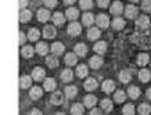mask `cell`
Masks as SVG:
<instances>
[{
  "label": "cell",
  "instance_id": "obj_1",
  "mask_svg": "<svg viewBox=\"0 0 151 115\" xmlns=\"http://www.w3.org/2000/svg\"><path fill=\"white\" fill-rule=\"evenodd\" d=\"M96 22L100 28H107L110 25V19H108V17H107L105 14H99L96 18Z\"/></svg>",
  "mask_w": 151,
  "mask_h": 115
},
{
  "label": "cell",
  "instance_id": "obj_2",
  "mask_svg": "<svg viewBox=\"0 0 151 115\" xmlns=\"http://www.w3.org/2000/svg\"><path fill=\"white\" fill-rule=\"evenodd\" d=\"M81 31H82V28H81V25L78 22H72L68 27V33L71 36H78L79 33H81Z\"/></svg>",
  "mask_w": 151,
  "mask_h": 115
},
{
  "label": "cell",
  "instance_id": "obj_3",
  "mask_svg": "<svg viewBox=\"0 0 151 115\" xmlns=\"http://www.w3.org/2000/svg\"><path fill=\"white\" fill-rule=\"evenodd\" d=\"M50 101L53 103V104H55V106L63 104V103H64V94L61 92H57V93H54V94H51Z\"/></svg>",
  "mask_w": 151,
  "mask_h": 115
},
{
  "label": "cell",
  "instance_id": "obj_4",
  "mask_svg": "<svg viewBox=\"0 0 151 115\" xmlns=\"http://www.w3.org/2000/svg\"><path fill=\"white\" fill-rule=\"evenodd\" d=\"M32 76H33V79H35V80H42V79H45V69L40 68V67L33 68Z\"/></svg>",
  "mask_w": 151,
  "mask_h": 115
},
{
  "label": "cell",
  "instance_id": "obj_5",
  "mask_svg": "<svg viewBox=\"0 0 151 115\" xmlns=\"http://www.w3.org/2000/svg\"><path fill=\"white\" fill-rule=\"evenodd\" d=\"M43 35H45L46 39H53V37L55 36V28L51 27V25L45 27V29H43Z\"/></svg>",
  "mask_w": 151,
  "mask_h": 115
},
{
  "label": "cell",
  "instance_id": "obj_6",
  "mask_svg": "<svg viewBox=\"0 0 151 115\" xmlns=\"http://www.w3.org/2000/svg\"><path fill=\"white\" fill-rule=\"evenodd\" d=\"M114 89H115V83L112 82V80H104L103 82V92L105 93H111V92H114Z\"/></svg>",
  "mask_w": 151,
  "mask_h": 115
},
{
  "label": "cell",
  "instance_id": "obj_7",
  "mask_svg": "<svg viewBox=\"0 0 151 115\" xmlns=\"http://www.w3.org/2000/svg\"><path fill=\"white\" fill-rule=\"evenodd\" d=\"M75 53H76L78 55H81V57L86 55V53H87V46L85 45V43H78V45L75 46Z\"/></svg>",
  "mask_w": 151,
  "mask_h": 115
},
{
  "label": "cell",
  "instance_id": "obj_8",
  "mask_svg": "<svg viewBox=\"0 0 151 115\" xmlns=\"http://www.w3.org/2000/svg\"><path fill=\"white\" fill-rule=\"evenodd\" d=\"M89 64H90V67L92 68H100L101 64H103V60H101V57H99V55H94V57H92L90 60H89Z\"/></svg>",
  "mask_w": 151,
  "mask_h": 115
},
{
  "label": "cell",
  "instance_id": "obj_9",
  "mask_svg": "<svg viewBox=\"0 0 151 115\" xmlns=\"http://www.w3.org/2000/svg\"><path fill=\"white\" fill-rule=\"evenodd\" d=\"M148 24H150V19H148V17H146V15H140L137 18V21H136V25H137L139 28H147Z\"/></svg>",
  "mask_w": 151,
  "mask_h": 115
},
{
  "label": "cell",
  "instance_id": "obj_10",
  "mask_svg": "<svg viewBox=\"0 0 151 115\" xmlns=\"http://www.w3.org/2000/svg\"><path fill=\"white\" fill-rule=\"evenodd\" d=\"M99 36H100L99 28H90V29L87 31V37H89L90 40H96V39H99Z\"/></svg>",
  "mask_w": 151,
  "mask_h": 115
},
{
  "label": "cell",
  "instance_id": "obj_11",
  "mask_svg": "<svg viewBox=\"0 0 151 115\" xmlns=\"http://www.w3.org/2000/svg\"><path fill=\"white\" fill-rule=\"evenodd\" d=\"M122 10H124V6L121 1H115L114 4L111 6V13L114 14V15H118V14L122 13Z\"/></svg>",
  "mask_w": 151,
  "mask_h": 115
},
{
  "label": "cell",
  "instance_id": "obj_12",
  "mask_svg": "<svg viewBox=\"0 0 151 115\" xmlns=\"http://www.w3.org/2000/svg\"><path fill=\"white\" fill-rule=\"evenodd\" d=\"M51 51L54 53V55H60V54H63L64 53V45L63 43H54L53 46H51Z\"/></svg>",
  "mask_w": 151,
  "mask_h": 115
},
{
  "label": "cell",
  "instance_id": "obj_13",
  "mask_svg": "<svg viewBox=\"0 0 151 115\" xmlns=\"http://www.w3.org/2000/svg\"><path fill=\"white\" fill-rule=\"evenodd\" d=\"M39 36H40V32L37 31L36 28H31V29H29V32H28V39H29V40L35 42L39 39Z\"/></svg>",
  "mask_w": 151,
  "mask_h": 115
},
{
  "label": "cell",
  "instance_id": "obj_14",
  "mask_svg": "<svg viewBox=\"0 0 151 115\" xmlns=\"http://www.w3.org/2000/svg\"><path fill=\"white\" fill-rule=\"evenodd\" d=\"M49 17H50L49 10L42 9V10H39V11H37V18H39V21H42V22H46L47 19H49Z\"/></svg>",
  "mask_w": 151,
  "mask_h": 115
},
{
  "label": "cell",
  "instance_id": "obj_15",
  "mask_svg": "<svg viewBox=\"0 0 151 115\" xmlns=\"http://www.w3.org/2000/svg\"><path fill=\"white\" fill-rule=\"evenodd\" d=\"M31 18H32V13L29 10H22L21 14H19V21L21 22H28Z\"/></svg>",
  "mask_w": 151,
  "mask_h": 115
},
{
  "label": "cell",
  "instance_id": "obj_16",
  "mask_svg": "<svg viewBox=\"0 0 151 115\" xmlns=\"http://www.w3.org/2000/svg\"><path fill=\"white\" fill-rule=\"evenodd\" d=\"M96 103H97V98L94 96H92V94L85 97V106L89 107V108H93V107L96 106Z\"/></svg>",
  "mask_w": 151,
  "mask_h": 115
},
{
  "label": "cell",
  "instance_id": "obj_17",
  "mask_svg": "<svg viewBox=\"0 0 151 115\" xmlns=\"http://www.w3.org/2000/svg\"><path fill=\"white\" fill-rule=\"evenodd\" d=\"M31 76H28V75H24V76H21V79H19V86L22 89H27L31 86Z\"/></svg>",
  "mask_w": 151,
  "mask_h": 115
},
{
  "label": "cell",
  "instance_id": "obj_18",
  "mask_svg": "<svg viewBox=\"0 0 151 115\" xmlns=\"http://www.w3.org/2000/svg\"><path fill=\"white\" fill-rule=\"evenodd\" d=\"M43 86H45V89H46V90L51 92V90H54V89H55L57 83H55V80L53 78H49V79H46V80H45V85H43Z\"/></svg>",
  "mask_w": 151,
  "mask_h": 115
},
{
  "label": "cell",
  "instance_id": "obj_19",
  "mask_svg": "<svg viewBox=\"0 0 151 115\" xmlns=\"http://www.w3.org/2000/svg\"><path fill=\"white\" fill-rule=\"evenodd\" d=\"M65 17L67 18H69V19H76L79 17V11L76 9H68L67 10V13H65Z\"/></svg>",
  "mask_w": 151,
  "mask_h": 115
},
{
  "label": "cell",
  "instance_id": "obj_20",
  "mask_svg": "<svg viewBox=\"0 0 151 115\" xmlns=\"http://www.w3.org/2000/svg\"><path fill=\"white\" fill-rule=\"evenodd\" d=\"M31 98H33V100H37V98H40L42 97V89L39 88V86H35V88L31 89Z\"/></svg>",
  "mask_w": 151,
  "mask_h": 115
},
{
  "label": "cell",
  "instance_id": "obj_21",
  "mask_svg": "<svg viewBox=\"0 0 151 115\" xmlns=\"http://www.w3.org/2000/svg\"><path fill=\"white\" fill-rule=\"evenodd\" d=\"M96 88H97V80L96 79L89 78L86 82H85V89H86V90H94Z\"/></svg>",
  "mask_w": 151,
  "mask_h": 115
},
{
  "label": "cell",
  "instance_id": "obj_22",
  "mask_svg": "<svg viewBox=\"0 0 151 115\" xmlns=\"http://www.w3.org/2000/svg\"><path fill=\"white\" fill-rule=\"evenodd\" d=\"M46 64L50 67V68H55L58 65V60H57V55H49L46 58Z\"/></svg>",
  "mask_w": 151,
  "mask_h": 115
},
{
  "label": "cell",
  "instance_id": "obj_23",
  "mask_svg": "<svg viewBox=\"0 0 151 115\" xmlns=\"http://www.w3.org/2000/svg\"><path fill=\"white\" fill-rule=\"evenodd\" d=\"M126 17L128 18H133V17H136L137 15V9L134 7V6H126Z\"/></svg>",
  "mask_w": 151,
  "mask_h": 115
},
{
  "label": "cell",
  "instance_id": "obj_24",
  "mask_svg": "<svg viewBox=\"0 0 151 115\" xmlns=\"http://www.w3.org/2000/svg\"><path fill=\"white\" fill-rule=\"evenodd\" d=\"M94 50H96L97 53H100V54L105 53V50H107V43H105V42H97L96 45H94Z\"/></svg>",
  "mask_w": 151,
  "mask_h": 115
},
{
  "label": "cell",
  "instance_id": "obj_25",
  "mask_svg": "<svg viewBox=\"0 0 151 115\" xmlns=\"http://www.w3.org/2000/svg\"><path fill=\"white\" fill-rule=\"evenodd\" d=\"M119 79H121V82L129 83L130 82V79H132V75H130L129 71H122V72L119 74Z\"/></svg>",
  "mask_w": 151,
  "mask_h": 115
},
{
  "label": "cell",
  "instance_id": "obj_26",
  "mask_svg": "<svg viewBox=\"0 0 151 115\" xmlns=\"http://www.w3.org/2000/svg\"><path fill=\"white\" fill-rule=\"evenodd\" d=\"M139 78H140L142 82H148L151 79V74L147 71V69H142V71L139 72Z\"/></svg>",
  "mask_w": 151,
  "mask_h": 115
},
{
  "label": "cell",
  "instance_id": "obj_27",
  "mask_svg": "<svg viewBox=\"0 0 151 115\" xmlns=\"http://www.w3.org/2000/svg\"><path fill=\"white\" fill-rule=\"evenodd\" d=\"M76 92H78V89L75 88V86H67L65 88V94L68 98H73V97L76 96Z\"/></svg>",
  "mask_w": 151,
  "mask_h": 115
},
{
  "label": "cell",
  "instance_id": "obj_28",
  "mask_svg": "<svg viewBox=\"0 0 151 115\" xmlns=\"http://www.w3.org/2000/svg\"><path fill=\"white\" fill-rule=\"evenodd\" d=\"M150 112H151V107L148 106V104H146V103L140 104V107H139V114L140 115H148Z\"/></svg>",
  "mask_w": 151,
  "mask_h": 115
},
{
  "label": "cell",
  "instance_id": "obj_29",
  "mask_svg": "<svg viewBox=\"0 0 151 115\" xmlns=\"http://www.w3.org/2000/svg\"><path fill=\"white\" fill-rule=\"evenodd\" d=\"M21 53H22L24 57H27V58H31V57L33 55V53H35V50H33V47H31V46H25V47H22Z\"/></svg>",
  "mask_w": 151,
  "mask_h": 115
},
{
  "label": "cell",
  "instance_id": "obj_30",
  "mask_svg": "<svg viewBox=\"0 0 151 115\" xmlns=\"http://www.w3.org/2000/svg\"><path fill=\"white\" fill-rule=\"evenodd\" d=\"M73 78V74L71 69H64L63 71V74H61V79L64 80V82H69L71 79Z\"/></svg>",
  "mask_w": 151,
  "mask_h": 115
},
{
  "label": "cell",
  "instance_id": "obj_31",
  "mask_svg": "<svg viewBox=\"0 0 151 115\" xmlns=\"http://www.w3.org/2000/svg\"><path fill=\"white\" fill-rule=\"evenodd\" d=\"M76 74H78L79 78H85V76L87 75V67L85 64L78 65V68H76Z\"/></svg>",
  "mask_w": 151,
  "mask_h": 115
},
{
  "label": "cell",
  "instance_id": "obj_32",
  "mask_svg": "<svg viewBox=\"0 0 151 115\" xmlns=\"http://www.w3.org/2000/svg\"><path fill=\"white\" fill-rule=\"evenodd\" d=\"M128 94L130 96V98H137L140 96V89L136 88V86H132V88H129Z\"/></svg>",
  "mask_w": 151,
  "mask_h": 115
},
{
  "label": "cell",
  "instance_id": "obj_33",
  "mask_svg": "<svg viewBox=\"0 0 151 115\" xmlns=\"http://www.w3.org/2000/svg\"><path fill=\"white\" fill-rule=\"evenodd\" d=\"M65 63H67L68 65H75L76 64V55L73 54V53L65 54Z\"/></svg>",
  "mask_w": 151,
  "mask_h": 115
},
{
  "label": "cell",
  "instance_id": "obj_34",
  "mask_svg": "<svg viewBox=\"0 0 151 115\" xmlns=\"http://www.w3.org/2000/svg\"><path fill=\"white\" fill-rule=\"evenodd\" d=\"M53 21H54V24H57V25H61V24H64V21H65L64 14L55 13L54 15H53Z\"/></svg>",
  "mask_w": 151,
  "mask_h": 115
},
{
  "label": "cell",
  "instance_id": "obj_35",
  "mask_svg": "<svg viewBox=\"0 0 151 115\" xmlns=\"http://www.w3.org/2000/svg\"><path fill=\"white\" fill-rule=\"evenodd\" d=\"M71 112H72V115H82L83 114L82 104H73L72 108H71Z\"/></svg>",
  "mask_w": 151,
  "mask_h": 115
},
{
  "label": "cell",
  "instance_id": "obj_36",
  "mask_svg": "<svg viewBox=\"0 0 151 115\" xmlns=\"http://www.w3.org/2000/svg\"><path fill=\"white\" fill-rule=\"evenodd\" d=\"M36 50H37V53L39 54H42V55H45L47 53V45L46 43H43V42H40V43H37V46H36Z\"/></svg>",
  "mask_w": 151,
  "mask_h": 115
},
{
  "label": "cell",
  "instance_id": "obj_37",
  "mask_svg": "<svg viewBox=\"0 0 151 115\" xmlns=\"http://www.w3.org/2000/svg\"><path fill=\"white\" fill-rule=\"evenodd\" d=\"M82 21L85 25H92L93 21H94V18H93V15L90 13H86L85 15H82Z\"/></svg>",
  "mask_w": 151,
  "mask_h": 115
},
{
  "label": "cell",
  "instance_id": "obj_38",
  "mask_svg": "<svg viewBox=\"0 0 151 115\" xmlns=\"http://www.w3.org/2000/svg\"><path fill=\"white\" fill-rule=\"evenodd\" d=\"M122 112H124V115H133L134 114V106L133 104H126L122 108Z\"/></svg>",
  "mask_w": 151,
  "mask_h": 115
},
{
  "label": "cell",
  "instance_id": "obj_39",
  "mask_svg": "<svg viewBox=\"0 0 151 115\" xmlns=\"http://www.w3.org/2000/svg\"><path fill=\"white\" fill-rule=\"evenodd\" d=\"M147 63H148V54H144V53L139 54V57H137V64L143 67V65H146Z\"/></svg>",
  "mask_w": 151,
  "mask_h": 115
},
{
  "label": "cell",
  "instance_id": "obj_40",
  "mask_svg": "<svg viewBox=\"0 0 151 115\" xmlns=\"http://www.w3.org/2000/svg\"><path fill=\"white\" fill-rule=\"evenodd\" d=\"M114 97H115V101L116 103H122L126 98V94H125V92H122V90H118V92L114 94Z\"/></svg>",
  "mask_w": 151,
  "mask_h": 115
},
{
  "label": "cell",
  "instance_id": "obj_41",
  "mask_svg": "<svg viewBox=\"0 0 151 115\" xmlns=\"http://www.w3.org/2000/svg\"><path fill=\"white\" fill-rule=\"evenodd\" d=\"M101 108H103L104 111H111L112 110V103H111V100H108V98L103 100V101H101Z\"/></svg>",
  "mask_w": 151,
  "mask_h": 115
},
{
  "label": "cell",
  "instance_id": "obj_42",
  "mask_svg": "<svg viewBox=\"0 0 151 115\" xmlns=\"http://www.w3.org/2000/svg\"><path fill=\"white\" fill-rule=\"evenodd\" d=\"M124 25H125V21L122 18H115L114 19V22H112V27L115 28V29H122L124 28Z\"/></svg>",
  "mask_w": 151,
  "mask_h": 115
},
{
  "label": "cell",
  "instance_id": "obj_43",
  "mask_svg": "<svg viewBox=\"0 0 151 115\" xmlns=\"http://www.w3.org/2000/svg\"><path fill=\"white\" fill-rule=\"evenodd\" d=\"M79 4H81V7H82V9L89 10L93 6V1H92V0H79Z\"/></svg>",
  "mask_w": 151,
  "mask_h": 115
},
{
  "label": "cell",
  "instance_id": "obj_44",
  "mask_svg": "<svg viewBox=\"0 0 151 115\" xmlns=\"http://www.w3.org/2000/svg\"><path fill=\"white\" fill-rule=\"evenodd\" d=\"M43 1H45V6H47L49 9H53L57 4V0H43Z\"/></svg>",
  "mask_w": 151,
  "mask_h": 115
},
{
  "label": "cell",
  "instance_id": "obj_45",
  "mask_svg": "<svg viewBox=\"0 0 151 115\" xmlns=\"http://www.w3.org/2000/svg\"><path fill=\"white\" fill-rule=\"evenodd\" d=\"M143 9L151 11V0H143Z\"/></svg>",
  "mask_w": 151,
  "mask_h": 115
},
{
  "label": "cell",
  "instance_id": "obj_46",
  "mask_svg": "<svg viewBox=\"0 0 151 115\" xmlns=\"http://www.w3.org/2000/svg\"><path fill=\"white\" fill-rule=\"evenodd\" d=\"M110 3V0H97V4L100 6V7H107Z\"/></svg>",
  "mask_w": 151,
  "mask_h": 115
},
{
  "label": "cell",
  "instance_id": "obj_47",
  "mask_svg": "<svg viewBox=\"0 0 151 115\" xmlns=\"http://www.w3.org/2000/svg\"><path fill=\"white\" fill-rule=\"evenodd\" d=\"M27 4H28V0H19V9H25Z\"/></svg>",
  "mask_w": 151,
  "mask_h": 115
},
{
  "label": "cell",
  "instance_id": "obj_48",
  "mask_svg": "<svg viewBox=\"0 0 151 115\" xmlns=\"http://www.w3.org/2000/svg\"><path fill=\"white\" fill-rule=\"evenodd\" d=\"M90 115H101V111L97 110V108H93V110L90 111Z\"/></svg>",
  "mask_w": 151,
  "mask_h": 115
},
{
  "label": "cell",
  "instance_id": "obj_49",
  "mask_svg": "<svg viewBox=\"0 0 151 115\" xmlns=\"http://www.w3.org/2000/svg\"><path fill=\"white\" fill-rule=\"evenodd\" d=\"M24 42H25V35H24L22 32H19V43L24 45Z\"/></svg>",
  "mask_w": 151,
  "mask_h": 115
},
{
  "label": "cell",
  "instance_id": "obj_50",
  "mask_svg": "<svg viewBox=\"0 0 151 115\" xmlns=\"http://www.w3.org/2000/svg\"><path fill=\"white\" fill-rule=\"evenodd\" d=\"M29 115H42V112H40V111H39V110H32V111H31V114H29Z\"/></svg>",
  "mask_w": 151,
  "mask_h": 115
},
{
  "label": "cell",
  "instance_id": "obj_51",
  "mask_svg": "<svg viewBox=\"0 0 151 115\" xmlns=\"http://www.w3.org/2000/svg\"><path fill=\"white\" fill-rule=\"evenodd\" d=\"M76 0H64V3L65 4H72V3H75Z\"/></svg>",
  "mask_w": 151,
  "mask_h": 115
},
{
  "label": "cell",
  "instance_id": "obj_52",
  "mask_svg": "<svg viewBox=\"0 0 151 115\" xmlns=\"http://www.w3.org/2000/svg\"><path fill=\"white\" fill-rule=\"evenodd\" d=\"M147 97L151 100V89H148V90H147Z\"/></svg>",
  "mask_w": 151,
  "mask_h": 115
},
{
  "label": "cell",
  "instance_id": "obj_53",
  "mask_svg": "<svg viewBox=\"0 0 151 115\" xmlns=\"http://www.w3.org/2000/svg\"><path fill=\"white\" fill-rule=\"evenodd\" d=\"M55 115H64V114H63V112H58V114H55Z\"/></svg>",
  "mask_w": 151,
  "mask_h": 115
},
{
  "label": "cell",
  "instance_id": "obj_54",
  "mask_svg": "<svg viewBox=\"0 0 151 115\" xmlns=\"http://www.w3.org/2000/svg\"><path fill=\"white\" fill-rule=\"evenodd\" d=\"M130 1H137V0H130Z\"/></svg>",
  "mask_w": 151,
  "mask_h": 115
}]
</instances>
